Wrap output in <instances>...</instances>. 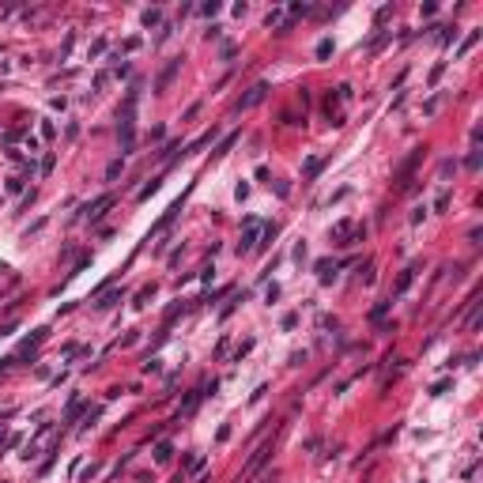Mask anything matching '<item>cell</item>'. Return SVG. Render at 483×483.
<instances>
[{
    "label": "cell",
    "mask_w": 483,
    "mask_h": 483,
    "mask_svg": "<svg viewBox=\"0 0 483 483\" xmlns=\"http://www.w3.org/2000/svg\"><path fill=\"white\" fill-rule=\"evenodd\" d=\"M261 99H264V83H257L253 91H249V95L242 99V106H253V102H261Z\"/></svg>",
    "instance_id": "6da1fadb"
}]
</instances>
